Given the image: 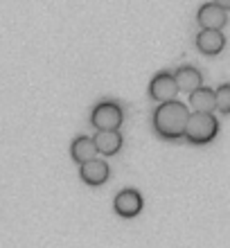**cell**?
Returning <instances> with one entry per match:
<instances>
[{
    "label": "cell",
    "instance_id": "6da1fadb",
    "mask_svg": "<svg viewBox=\"0 0 230 248\" xmlns=\"http://www.w3.org/2000/svg\"><path fill=\"white\" fill-rule=\"evenodd\" d=\"M187 115L190 111L183 102H178V99L163 102L153 111V131L165 140H178V138H183Z\"/></svg>",
    "mask_w": 230,
    "mask_h": 248
},
{
    "label": "cell",
    "instance_id": "7a4b0ae2",
    "mask_svg": "<svg viewBox=\"0 0 230 248\" xmlns=\"http://www.w3.org/2000/svg\"><path fill=\"white\" fill-rule=\"evenodd\" d=\"M219 133V120L212 113H190L185 122L183 138L192 144H208Z\"/></svg>",
    "mask_w": 230,
    "mask_h": 248
},
{
    "label": "cell",
    "instance_id": "3957f363",
    "mask_svg": "<svg viewBox=\"0 0 230 248\" xmlns=\"http://www.w3.org/2000/svg\"><path fill=\"white\" fill-rule=\"evenodd\" d=\"M124 122L122 106L115 102H99L91 113V124L97 131H118Z\"/></svg>",
    "mask_w": 230,
    "mask_h": 248
},
{
    "label": "cell",
    "instance_id": "277c9868",
    "mask_svg": "<svg viewBox=\"0 0 230 248\" xmlns=\"http://www.w3.org/2000/svg\"><path fill=\"white\" fill-rule=\"evenodd\" d=\"M197 23L201 30H224V25L228 23V9H221L215 2H205L199 7L197 12Z\"/></svg>",
    "mask_w": 230,
    "mask_h": 248
},
{
    "label": "cell",
    "instance_id": "5b68a950",
    "mask_svg": "<svg viewBox=\"0 0 230 248\" xmlns=\"http://www.w3.org/2000/svg\"><path fill=\"white\" fill-rule=\"evenodd\" d=\"M79 176L84 181L86 185H91V187H99V185H104L111 176V170H108V163L102 160V158H92L88 163L79 165Z\"/></svg>",
    "mask_w": 230,
    "mask_h": 248
},
{
    "label": "cell",
    "instance_id": "8992f818",
    "mask_svg": "<svg viewBox=\"0 0 230 248\" xmlns=\"http://www.w3.org/2000/svg\"><path fill=\"white\" fill-rule=\"evenodd\" d=\"M178 95V88L174 84V77H171V72H158L156 77L152 79V84H149V97L153 102H171V99H176Z\"/></svg>",
    "mask_w": 230,
    "mask_h": 248
},
{
    "label": "cell",
    "instance_id": "52a82bcc",
    "mask_svg": "<svg viewBox=\"0 0 230 248\" xmlns=\"http://www.w3.org/2000/svg\"><path fill=\"white\" fill-rule=\"evenodd\" d=\"M113 208H115V212H118L120 217L133 219V217H138L140 212H142V196H140V192H136V189H122V192H118V196H115Z\"/></svg>",
    "mask_w": 230,
    "mask_h": 248
},
{
    "label": "cell",
    "instance_id": "ba28073f",
    "mask_svg": "<svg viewBox=\"0 0 230 248\" xmlns=\"http://www.w3.org/2000/svg\"><path fill=\"white\" fill-rule=\"evenodd\" d=\"M194 43H197L201 54L217 57V54L226 47V36H224V32H219V30H201V32L197 34Z\"/></svg>",
    "mask_w": 230,
    "mask_h": 248
},
{
    "label": "cell",
    "instance_id": "9c48e42d",
    "mask_svg": "<svg viewBox=\"0 0 230 248\" xmlns=\"http://www.w3.org/2000/svg\"><path fill=\"white\" fill-rule=\"evenodd\" d=\"M171 77H174V84H176L178 93L183 91V93L190 95L192 91H197V88L203 86V77H201V72H199L197 68H192V65H181Z\"/></svg>",
    "mask_w": 230,
    "mask_h": 248
},
{
    "label": "cell",
    "instance_id": "30bf717a",
    "mask_svg": "<svg viewBox=\"0 0 230 248\" xmlns=\"http://www.w3.org/2000/svg\"><path fill=\"white\" fill-rule=\"evenodd\" d=\"M92 142H95V149L102 156H113L122 149V133L120 131H97L92 136Z\"/></svg>",
    "mask_w": 230,
    "mask_h": 248
},
{
    "label": "cell",
    "instance_id": "8fae6325",
    "mask_svg": "<svg viewBox=\"0 0 230 248\" xmlns=\"http://www.w3.org/2000/svg\"><path fill=\"white\" fill-rule=\"evenodd\" d=\"M190 104L187 106V111L190 113H212L215 111V91L210 88H197V91L190 93V99H187Z\"/></svg>",
    "mask_w": 230,
    "mask_h": 248
},
{
    "label": "cell",
    "instance_id": "7c38bea8",
    "mask_svg": "<svg viewBox=\"0 0 230 248\" xmlns=\"http://www.w3.org/2000/svg\"><path fill=\"white\" fill-rule=\"evenodd\" d=\"M70 156H73L75 163L84 165L88 163V160H92V158L97 156V149H95V142H92V138L88 136H79L73 140V144H70Z\"/></svg>",
    "mask_w": 230,
    "mask_h": 248
},
{
    "label": "cell",
    "instance_id": "4fadbf2b",
    "mask_svg": "<svg viewBox=\"0 0 230 248\" xmlns=\"http://www.w3.org/2000/svg\"><path fill=\"white\" fill-rule=\"evenodd\" d=\"M215 111H219L221 115L230 113V84H221L215 91Z\"/></svg>",
    "mask_w": 230,
    "mask_h": 248
},
{
    "label": "cell",
    "instance_id": "5bb4252c",
    "mask_svg": "<svg viewBox=\"0 0 230 248\" xmlns=\"http://www.w3.org/2000/svg\"><path fill=\"white\" fill-rule=\"evenodd\" d=\"M212 2H215V5H219L221 9H228V7H230V0H212Z\"/></svg>",
    "mask_w": 230,
    "mask_h": 248
}]
</instances>
